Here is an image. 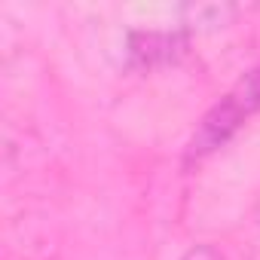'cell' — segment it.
<instances>
[{"instance_id": "2", "label": "cell", "mask_w": 260, "mask_h": 260, "mask_svg": "<svg viewBox=\"0 0 260 260\" xmlns=\"http://www.w3.org/2000/svg\"><path fill=\"white\" fill-rule=\"evenodd\" d=\"M181 260H226L217 248H211V245H196V248H190Z\"/></svg>"}, {"instance_id": "1", "label": "cell", "mask_w": 260, "mask_h": 260, "mask_svg": "<svg viewBox=\"0 0 260 260\" xmlns=\"http://www.w3.org/2000/svg\"><path fill=\"white\" fill-rule=\"evenodd\" d=\"M257 110H260V61L245 77H239L230 86V92L202 116V122L196 125V132L187 144V162H199L217 153L248 125V119Z\"/></svg>"}]
</instances>
